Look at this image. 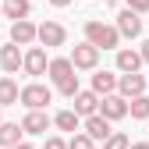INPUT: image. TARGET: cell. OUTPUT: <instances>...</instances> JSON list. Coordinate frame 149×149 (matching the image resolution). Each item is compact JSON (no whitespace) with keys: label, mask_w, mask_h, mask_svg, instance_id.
Here are the masks:
<instances>
[{"label":"cell","mask_w":149,"mask_h":149,"mask_svg":"<svg viewBox=\"0 0 149 149\" xmlns=\"http://www.w3.org/2000/svg\"><path fill=\"white\" fill-rule=\"evenodd\" d=\"M78 68H74V61L71 57H53L50 61V82L57 85V92L61 96H68V100H74V92H78V74H74Z\"/></svg>","instance_id":"1"},{"label":"cell","mask_w":149,"mask_h":149,"mask_svg":"<svg viewBox=\"0 0 149 149\" xmlns=\"http://www.w3.org/2000/svg\"><path fill=\"white\" fill-rule=\"evenodd\" d=\"M50 124H53V117L46 114V110H29V114L22 117L25 135H46V132H50Z\"/></svg>","instance_id":"8"},{"label":"cell","mask_w":149,"mask_h":149,"mask_svg":"<svg viewBox=\"0 0 149 149\" xmlns=\"http://www.w3.org/2000/svg\"><path fill=\"white\" fill-rule=\"evenodd\" d=\"M103 149H132V139H128L124 132H110L103 139Z\"/></svg>","instance_id":"22"},{"label":"cell","mask_w":149,"mask_h":149,"mask_svg":"<svg viewBox=\"0 0 149 149\" xmlns=\"http://www.w3.org/2000/svg\"><path fill=\"white\" fill-rule=\"evenodd\" d=\"M43 149H68V142H64L61 135H50V139L43 142Z\"/></svg>","instance_id":"24"},{"label":"cell","mask_w":149,"mask_h":149,"mask_svg":"<svg viewBox=\"0 0 149 149\" xmlns=\"http://www.w3.org/2000/svg\"><path fill=\"white\" fill-rule=\"evenodd\" d=\"M0 110H4V107H0ZM0 124H4V114H0Z\"/></svg>","instance_id":"31"},{"label":"cell","mask_w":149,"mask_h":149,"mask_svg":"<svg viewBox=\"0 0 149 149\" xmlns=\"http://www.w3.org/2000/svg\"><path fill=\"white\" fill-rule=\"evenodd\" d=\"M128 7H135L139 14H146L149 11V0H128Z\"/></svg>","instance_id":"25"},{"label":"cell","mask_w":149,"mask_h":149,"mask_svg":"<svg viewBox=\"0 0 149 149\" xmlns=\"http://www.w3.org/2000/svg\"><path fill=\"white\" fill-rule=\"evenodd\" d=\"M100 114L110 117V121L128 117V96H121V92H107V96H100Z\"/></svg>","instance_id":"6"},{"label":"cell","mask_w":149,"mask_h":149,"mask_svg":"<svg viewBox=\"0 0 149 149\" xmlns=\"http://www.w3.org/2000/svg\"><path fill=\"white\" fill-rule=\"evenodd\" d=\"M68 149H96V139H92L89 132H74L68 139Z\"/></svg>","instance_id":"23"},{"label":"cell","mask_w":149,"mask_h":149,"mask_svg":"<svg viewBox=\"0 0 149 149\" xmlns=\"http://www.w3.org/2000/svg\"><path fill=\"white\" fill-rule=\"evenodd\" d=\"M50 103H53V89L50 85H43V82L22 85V107L25 110H46Z\"/></svg>","instance_id":"3"},{"label":"cell","mask_w":149,"mask_h":149,"mask_svg":"<svg viewBox=\"0 0 149 149\" xmlns=\"http://www.w3.org/2000/svg\"><path fill=\"white\" fill-rule=\"evenodd\" d=\"M85 39L92 46H100V50H117L124 36H121L117 25H107V22H96V18H92V22H85Z\"/></svg>","instance_id":"2"},{"label":"cell","mask_w":149,"mask_h":149,"mask_svg":"<svg viewBox=\"0 0 149 149\" xmlns=\"http://www.w3.org/2000/svg\"><path fill=\"white\" fill-rule=\"evenodd\" d=\"M0 68H4L7 74H14L18 68H25V50L11 43V46H0Z\"/></svg>","instance_id":"12"},{"label":"cell","mask_w":149,"mask_h":149,"mask_svg":"<svg viewBox=\"0 0 149 149\" xmlns=\"http://www.w3.org/2000/svg\"><path fill=\"white\" fill-rule=\"evenodd\" d=\"M132 149H149V142H132Z\"/></svg>","instance_id":"29"},{"label":"cell","mask_w":149,"mask_h":149,"mask_svg":"<svg viewBox=\"0 0 149 149\" xmlns=\"http://www.w3.org/2000/svg\"><path fill=\"white\" fill-rule=\"evenodd\" d=\"M110 124H114V121H110V117H103V114H89V117L82 121V132H89V135L96 139V142H103L110 132H114Z\"/></svg>","instance_id":"13"},{"label":"cell","mask_w":149,"mask_h":149,"mask_svg":"<svg viewBox=\"0 0 149 149\" xmlns=\"http://www.w3.org/2000/svg\"><path fill=\"white\" fill-rule=\"evenodd\" d=\"M142 61H146V64H149V39H146V43H142Z\"/></svg>","instance_id":"26"},{"label":"cell","mask_w":149,"mask_h":149,"mask_svg":"<svg viewBox=\"0 0 149 149\" xmlns=\"http://www.w3.org/2000/svg\"><path fill=\"white\" fill-rule=\"evenodd\" d=\"M0 4H4V18H11V22L29 18V11H32V0H0Z\"/></svg>","instance_id":"20"},{"label":"cell","mask_w":149,"mask_h":149,"mask_svg":"<svg viewBox=\"0 0 149 149\" xmlns=\"http://www.w3.org/2000/svg\"><path fill=\"white\" fill-rule=\"evenodd\" d=\"M22 71H25V74H32V78H39V74H46V71H50V57H46V46H43V43L25 50V68H22Z\"/></svg>","instance_id":"4"},{"label":"cell","mask_w":149,"mask_h":149,"mask_svg":"<svg viewBox=\"0 0 149 149\" xmlns=\"http://www.w3.org/2000/svg\"><path fill=\"white\" fill-rule=\"evenodd\" d=\"M117 29H121L124 39H135V36L142 32V18H139V11H135V7H124V11L117 14Z\"/></svg>","instance_id":"11"},{"label":"cell","mask_w":149,"mask_h":149,"mask_svg":"<svg viewBox=\"0 0 149 149\" xmlns=\"http://www.w3.org/2000/svg\"><path fill=\"white\" fill-rule=\"evenodd\" d=\"M53 124H57L61 132H71V135H74V132H82V114H78L74 107H71V110H61V114H53Z\"/></svg>","instance_id":"16"},{"label":"cell","mask_w":149,"mask_h":149,"mask_svg":"<svg viewBox=\"0 0 149 149\" xmlns=\"http://www.w3.org/2000/svg\"><path fill=\"white\" fill-rule=\"evenodd\" d=\"M50 4H53V7H68L71 0H50Z\"/></svg>","instance_id":"27"},{"label":"cell","mask_w":149,"mask_h":149,"mask_svg":"<svg viewBox=\"0 0 149 149\" xmlns=\"http://www.w3.org/2000/svg\"><path fill=\"white\" fill-rule=\"evenodd\" d=\"M14 103H22V89L11 74H4L0 78V107H14Z\"/></svg>","instance_id":"17"},{"label":"cell","mask_w":149,"mask_h":149,"mask_svg":"<svg viewBox=\"0 0 149 149\" xmlns=\"http://www.w3.org/2000/svg\"><path fill=\"white\" fill-rule=\"evenodd\" d=\"M146 74H139V71H128V74H121V78H117V92H121V96H128V100H132V96H142V92H146Z\"/></svg>","instance_id":"10"},{"label":"cell","mask_w":149,"mask_h":149,"mask_svg":"<svg viewBox=\"0 0 149 149\" xmlns=\"http://www.w3.org/2000/svg\"><path fill=\"white\" fill-rule=\"evenodd\" d=\"M103 4H117V0H103Z\"/></svg>","instance_id":"30"},{"label":"cell","mask_w":149,"mask_h":149,"mask_svg":"<svg viewBox=\"0 0 149 149\" xmlns=\"http://www.w3.org/2000/svg\"><path fill=\"white\" fill-rule=\"evenodd\" d=\"M146 61H142V50H128V46H121L117 50V71L121 74H128V71H139Z\"/></svg>","instance_id":"15"},{"label":"cell","mask_w":149,"mask_h":149,"mask_svg":"<svg viewBox=\"0 0 149 149\" xmlns=\"http://www.w3.org/2000/svg\"><path fill=\"white\" fill-rule=\"evenodd\" d=\"M7 149H32L29 142H18V146H7Z\"/></svg>","instance_id":"28"},{"label":"cell","mask_w":149,"mask_h":149,"mask_svg":"<svg viewBox=\"0 0 149 149\" xmlns=\"http://www.w3.org/2000/svg\"><path fill=\"white\" fill-rule=\"evenodd\" d=\"M71 61H74L78 71H96V64H100V46H92L85 39V43H78V46L71 50Z\"/></svg>","instance_id":"5"},{"label":"cell","mask_w":149,"mask_h":149,"mask_svg":"<svg viewBox=\"0 0 149 149\" xmlns=\"http://www.w3.org/2000/svg\"><path fill=\"white\" fill-rule=\"evenodd\" d=\"M74 110H78L82 117L100 114V92L96 89H78V92H74Z\"/></svg>","instance_id":"14"},{"label":"cell","mask_w":149,"mask_h":149,"mask_svg":"<svg viewBox=\"0 0 149 149\" xmlns=\"http://www.w3.org/2000/svg\"><path fill=\"white\" fill-rule=\"evenodd\" d=\"M117 78H121V74H114V71H96V74H92V89H96L100 96L117 92Z\"/></svg>","instance_id":"19"},{"label":"cell","mask_w":149,"mask_h":149,"mask_svg":"<svg viewBox=\"0 0 149 149\" xmlns=\"http://www.w3.org/2000/svg\"><path fill=\"white\" fill-rule=\"evenodd\" d=\"M128 114H132L135 121H149V96H146V92L128 100Z\"/></svg>","instance_id":"21"},{"label":"cell","mask_w":149,"mask_h":149,"mask_svg":"<svg viewBox=\"0 0 149 149\" xmlns=\"http://www.w3.org/2000/svg\"><path fill=\"white\" fill-rule=\"evenodd\" d=\"M18 142H25V128L14 124V121H4V124H0V149L18 146Z\"/></svg>","instance_id":"18"},{"label":"cell","mask_w":149,"mask_h":149,"mask_svg":"<svg viewBox=\"0 0 149 149\" xmlns=\"http://www.w3.org/2000/svg\"><path fill=\"white\" fill-rule=\"evenodd\" d=\"M11 43H18V46H32V43H39V25H32L29 18L11 22Z\"/></svg>","instance_id":"7"},{"label":"cell","mask_w":149,"mask_h":149,"mask_svg":"<svg viewBox=\"0 0 149 149\" xmlns=\"http://www.w3.org/2000/svg\"><path fill=\"white\" fill-rule=\"evenodd\" d=\"M39 43L50 50V46H64L68 43V29L61 25V22H43L39 25Z\"/></svg>","instance_id":"9"},{"label":"cell","mask_w":149,"mask_h":149,"mask_svg":"<svg viewBox=\"0 0 149 149\" xmlns=\"http://www.w3.org/2000/svg\"><path fill=\"white\" fill-rule=\"evenodd\" d=\"M0 14H4V4H0Z\"/></svg>","instance_id":"32"}]
</instances>
